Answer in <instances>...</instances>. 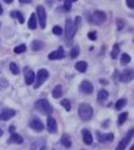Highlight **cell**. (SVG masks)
Segmentation results:
<instances>
[{
  "mask_svg": "<svg viewBox=\"0 0 134 150\" xmlns=\"http://www.w3.org/2000/svg\"><path fill=\"white\" fill-rule=\"evenodd\" d=\"M78 115L81 120L87 122L93 117V108L87 103H81L78 107Z\"/></svg>",
  "mask_w": 134,
  "mask_h": 150,
  "instance_id": "6da1fadb",
  "label": "cell"
},
{
  "mask_svg": "<svg viewBox=\"0 0 134 150\" xmlns=\"http://www.w3.org/2000/svg\"><path fill=\"white\" fill-rule=\"evenodd\" d=\"M35 107H36V109L38 110L39 112L44 113V115H45V113H46V115H51V113L53 112V107H52L51 103H49L47 100H45V99L38 100V101L36 102Z\"/></svg>",
  "mask_w": 134,
  "mask_h": 150,
  "instance_id": "7a4b0ae2",
  "label": "cell"
},
{
  "mask_svg": "<svg viewBox=\"0 0 134 150\" xmlns=\"http://www.w3.org/2000/svg\"><path fill=\"white\" fill-rule=\"evenodd\" d=\"M77 31V28L75 25V22L72 19H68L67 22H65V38L68 41L72 40V38L75 37Z\"/></svg>",
  "mask_w": 134,
  "mask_h": 150,
  "instance_id": "3957f363",
  "label": "cell"
},
{
  "mask_svg": "<svg viewBox=\"0 0 134 150\" xmlns=\"http://www.w3.org/2000/svg\"><path fill=\"white\" fill-rule=\"evenodd\" d=\"M49 76V72L46 70V69H40L37 75H36V84H35V88H38L42 85V83H45L47 80Z\"/></svg>",
  "mask_w": 134,
  "mask_h": 150,
  "instance_id": "277c9868",
  "label": "cell"
},
{
  "mask_svg": "<svg viewBox=\"0 0 134 150\" xmlns=\"http://www.w3.org/2000/svg\"><path fill=\"white\" fill-rule=\"evenodd\" d=\"M37 16H38V21H39V24H40V28L41 29H45L46 28V10H45V7L39 5L37 7Z\"/></svg>",
  "mask_w": 134,
  "mask_h": 150,
  "instance_id": "5b68a950",
  "label": "cell"
},
{
  "mask_svg": "<svg viewBox=\"0 0 134 150\" xmlns=\"http://www.w3.org/2000/svg\"><path fill=\"white\" fill-rule=\"evenodd\" d=\"M132 136H133V131L131 130V131L128 132V134H126V135L122 139V141L118 143V146H117V148H116L115 150H125L126 149L127 144H128L130 141L132 140Z\"/></svg>",
  "mask_w": 134,
  "mask_h": 150,
  "instance_id": "8992f818",
  "label": "cell"
},
{
  "mask_svg": "<svg viewBox=\"0 0 134 150\" xmlns=\"http://www.w3.org/2000/svg\"><path fill=\"white\" fill-rule=\"evenodd\" d=\"M96 136H97L99 142H101V143H108V142H111V141L114 140V134H112V133L103 134V133L97 132V133H96Z\"/></svg>",
  "mask_w": 134,
  "mask_h": 150,
  "instance_id": "52a82bcc",
  "label": "cell"
},
{
  "mask_svg": "<svg viewBox=\"0 0 134 150\" xmlns=\"http://www.w3.org/2000/svg\"><path fill=\"white\" fill-rule=\"evenodd\" d=\"M80 90H81L83 93H85V94H92L94 87H93V84H92L91 81L84 80V81H81V84H80Z\"/></svg>",
  "mask_w": 134,
  "mask_h": 150,
  "instance_id": "ba28073f",
  "label": "cell"
},
{
  "mask_svg": "<svg viewBox=\"0 0 134 150\" xmlns=\"http://www.w3.org/2000/svg\"><path fill=\"white\" fill-rule=\"evenodd\" d=\"M132 78H133V70L132 69H125L119 77L120 81H123V83H128L132 80Z\"/></svg>",
  "mask_w": 134,
  "mask_h": 150,
  "instance_id": "9c48e42d",
  "label": "cell"
},
{
  "mask_svg": "<svg viewBox=\"0 0 134 150\" xmlns=\"http://www.w3.org/2000/svg\"><path fill=\"white\" fill-rule=\"evenodd\" d=\"M24 76H25V83H26V85L33 84V81H35V79H36V75H35V72H33L31 69L25 68V69H24Z\"/></svg>",
  "mask_w": 134,
  "mask_h": 150,
  "instance_id": "30bf717a",
  "label": "cell"
},
{
  "mask_svg": "<svg viewBox=\"0 0 134 150\" xmlns=\"http://www.w3.org/2000/svg\"><path fill=\"white\" fill-rule=\"evenodd\" d=\"M47 130L49 133H56L58 132V124H56V120L53 118V117H51V116H48V118H47Z\"/></svg>",
  "mask_w": 134,
  "mask_h": 150,
  "instance_id": "8fae6325",
  "label": "cell"
},
{
  "mask_svg": "<svg viewBox=\"0 0 134 150\" xmlns=\"http://www.w3.org/2000/svg\"><path fill=\"white\" fill-rule=\"evenodd\" d=\"M30 127L32 130H35V131L40 132L44 130V124H42V122L39 118H35V119H32L30 122Z\"/></svg>",
  "mask_w": 134,
  "mask_h": 150,
  "instance_id": "7c38bea8",
  "label": "cell"
},
{
  "mask_svg": "<svg viewBox=\"0 0 134 150\" xmlns=\"http://www.w3.org/2000/svg\"><path fill=\"white\" fill-rule=\"evenodd\" d=\"M63 57H64V51H63L62 47H60L58 49L52 52V53L48 55V58H49V60H61V58H63Z\"/></svg>",
  "mask_w": 134,
  "mask_h": 150,
  "instance_id": "4fadbf2b",
  "label": "cell"
},
{
  "mask_svg": "<svg viewBox=\"0 0 134 150\" xmlns=\"http://www.w3.org/2000/svg\"><path fill=\"white\" fill-rule=\"evenodd\" d=\"M93 19H95V21H97L96 24H100V23H103L107 19V15L102 10H95L94 14H93Z\"/></svg>",
  "mask_w": 134,
  "mask_h": 150,
  "instance_id": "5bb4252c",
  "label": "cell"
},
{
  "mask_svg": "<svg viewBox=\"0 0 134 150\" xmlns=\"http://www.w3.org/2000/svg\"><path fill=\"white\" fill-rule=\"evenodd\" d=\"M15 110H13V109H3L1 113H0V118L2 119V120H8V119H10L12 117H14L15 116Z\"/></svg>",
  "mask_w": 134,
  "mask_h": 150,
  "instance_id": "9a60e30c",
  "label": "cell"
},
{
  "mask_svg": "<svg viewBox=\"0 0 134 150\" xmlns=\"http://www.w3.org/2000/svg\"><path fill=\"white\" fill-rule=\"evenodd\" d=\"M81 133H83V139H84L85 144H87V146L92 144L93 139H92V134H91V132L85 128V130H83V131H81Z\"/></svg>",
  "mask_w": 134,
  "mask_h": 150,
  "instance_id": "2e32d148",
  "label": "cell"
},
{
  "mask_svg": "<svg viewBox=\"0 0 134 150\" xmlns=\"http://www.w3.org/2000/svg\"><path fill=\"white\" fill-rule=\"evenodd\" d=\"M9 143H15V144H22L23 143V138L19 135V134H16V133H13L8 140Z\"/></svg>",
  "mask_w": 134,
  "mask_h": 150,
  "instance_id": "e0dca14e",
  "label": "cell"
},
{
  "mask_svg": "<svg viewBox=\"0 0 134 150\" xmlns=\"http://www.w3.org/2000/svg\"><path fill=\"white\" fill-rule=\"evenodd\" d=\"M76 70L79 71V72H85L87 70V63L85 61H79L76 63Z\"/></svg>",
  "mask_w": 134,
  "mask_h": 150,
  "instance_id": "ac0fdd59",
  "label": "cell"
},
{
  "mask_svg": "<svg viewBox=\"0 0 134 150\" xmlns=\"http://www.w3.org/2000/svg\"><path fill=\"white\" fill-rule=\"evenodd\" d=\"M44 46H45V44L41 40H33L31 42V47H32L33 51H40V49L44 48Z\"/></svg>",
  "mask_w": 134,
  "mask_h": 150,
  "instance_id": "d6986e66",
  "label": "cell"
},
{
  "mask_svg": "<svg viewBox=\"0 0 134 150\" xmlns=\"http://www.w3.org/2000/svg\"><path fill=\"white\" fill-rule=\"evenodd\" d=\"M28 26H29V29H31V30H35V29L37 28L36 14H31V16H30V19H29V22H28Z\"/></svg>",
  "mask_w": 134,
  "mask_h": 150,
  "instance_id": "ffe728a7",
  "label": "cell"
},
{
  "mask_svg": "<svg viewBox=\"0 0 134 150\" xmlns=\"http://www.w3.org/2000/svg\"><path fill=\"white\" fill-rule=\"evenodd\" d=\"M109 96V93L106 91V90H101L99 94H97V101L99 102H104Z\"/></svg>",
  "mask_w": 134,
  "mask_h": 150,
  "instance_id": "44dd1931",
  "label": "cell"
},
{
  "mask_svg": "<svg viewBox=\"0 0 134 150\" xmlns=\"http://www.w3.org/2000/svg\"><path fill=\"white\" fill-rule=\"evenodd\" d=\"M62 94H63L62 86H61V85H56V86L54 87V90H53V97L58 99V97H61V96H62Z\"/></svg>",
  "mask_w": 134,
  "mask_h": 150,
  "instance_id": "7402d4cb",
  "label": "cell"
},
{
  "mask_svg": "<svg viewBox=\"0 0 134 150\" xmlns=\"http://www.w3.org/2000/svg\"><path fill=\"white\" fill-rule=\"evenodd\" d=\"M61 143H62L65 148H70V147H71V140H70V138H69L68 135H63V136L61 138Z\"/></svg>",
  "mask_w": 134,
  "mask_h": 150,
  "instance_id": "603a6c76",
  "label": "cell"
},
{
  "mask_svg": "<svg viewBox=\"0 0 134 150\" xmlns=\"http://www.w3.org/2000/svg\"><path fill=\"white\" fill-rule=\"evenodd\" d=\"M127 117H128V113L127 112H122L119 115V117H118V125H123L125 122H126V119H127Z\"/></svg>",
  "mask_w": 134,
  "mask_h": 150,
  "instance_id": "cb8c5ba5",
  "label": "cell"
},
{
  "mask_svg": "<svg viewBox=\"0 0 134 150\" xmlns=\"http://www.w3.org/2000/svg\"><path fill=\"white\" fill-rule=\"evenodd\" d=\"M126 104H127V101H126L125 99H120V100H118V101L116 102V109L120 110V109H123Z\"/></svg>",
  "mask_w": 134,
  "mask_h": 150,
  "instance_id": "d4e9b609",
  "label": "cell"
},
{
  "mask_svg": "<svg viewBox=\"0 0 134 150\" xmlns=\"http://www.w3.org/2000/svg\"><path fill=\"white\" fill-rule=\"evenodd\" d=\"M26 51V46L25 45H19V46H16L15 48H14V52L16 53V54H22V53H24Z\"/></svg>",
  "mask_w": 134,
  "mask_h": 150,
  "instance_id": "484cf974",
  "label": "cell"
},
{
  "mask_svg": "<svg viewBox=\"0 0 134 150\" xmlns=\"http://www.w3.org/2000/svg\"><path fill=\"white\" fill-rule=\"evenodd\" d=\"M130 61H131V56L128 55V54H123L122 57H120V62H122V64H127V63H130Z\"/></svg>",
  "mask_w": 134,
  "mask_h": 150,
  "instance_id": "4316f807",
  "label": "cell"
},
{
  "mask_svg": "<svg viewBox=\"0 0 134 150\" xmlns=\"http://www.w3.org/2000/svg\"><path fill=\"white\" fill-rule=\"evenodd\" d=\"M61 104H62V107H63L67 111H69V110L71 109V103H70V101H69V100H67V99H64V100L61 102Z\"/></svg>",
  "mask_w": 134,
  "mask_h": 150,
  "instance_id": "83f0119b",
  "label": "cell"
},
{
  "mask_svg": "<svg viewBox=\"0 0 134 150\" xmlns=\"http://www.w3.org/2000/svg\"><path fill=\"white\" fill-rule=\"evenodd\" d=\"M12 15H13V16H15L16 19H19V22L21 23V24H23V23H24V17H23V15H22V13H21V12H19V10H17V12H14Z\"/></svg>",
  "mask_w": 134,
  "mask_h": 150,
  "instance_id": "f1b7e54d",
  "label": "cell"
},
{
  "mask_svg": "<svg viewBox=\"0 0 134 150\" xmlns=\"http://www.w3.org/2000/svg\"><path fill=\"white\" fill-rule=\"evenodd\" d=\"M9 69H10V71L14 74V75H17L19 72V67L14 63V62H12L10 64H9Z\"/></svg>",
  "mask_w": 134,
  "mask_h": 150,
  "instance_id": "f546056e",
  "label": "cell"
},
{
  "mask_svg": "<svg viewBox=\"0 0 134 150\" xmlns=\"http://www.w3.org/2000/svg\"><path fill=\"white\" fill-rule=\"evenodd\" d=\"M78 55H79V47H78V46H75V47L71 49V52H70V56H71V58H76Z\"/></svg>",
  "mask_w": 134,
  "mask_h": 150,
  "instance_id": "4dcf8cb0",
  "label": "cell"
},
{
  "mask_svg": "<svg viewBox=\"0 0 134 150\" xmlns=\"http://www.w3.org/2000/svg\"><path fill=\"white\" fill-rule=\"evenodd\" d=\"M118 53H119V46H118V44H115L114 49L111 52V57L112 58H117L118 57Z\"/></svg>",
  "mask_w": 134,
  "mask_h": 150,
  "instance_id": "1f68e13d",
  "label": "cell"
},
{
  "mask_svg": "<svg viewBox=\"0 0 134 150\" xmlns=\"http://www.w3.org/2000/svg\"><path fill=\"white\" fill-rule=\"evenodd\" d=\"M62 32H63V30H62V28H61V26L55 25V26L53 28V33H54V35H56V36H61V35H62Z\"/></svg>",
  "mask_w": 134,
  "mask_h": 150,
  "instance_id": "d6a6232c",
  "label": "cell"
},
{
  "mask_svg": "<svg viewBox=\"0 0 134 150\" xmlns=\"http://www.w3.org/2000/svg\"><path fill=\"white\" fill-rule=\"evenodd\" d=\"M77 0H65L64 1V9L65 10H70V8H71V5H72V2H75Z\"/></svg>",
  "mask_w": 134,
  "mask_h": 150,
  "instance_id": "836d02e7",
  "label": "cell"
},
{
  "mask_svg": "<svg viewBox=\"0 0 134 150\" xmlns=\"http://www.w3.org/2000/svg\"><path fill=\"white\" fill-rule=\"evenodd\" d=\"M87 36H88V38H90L91 40H93V41H94V40H96V32H95V31L88 32V35H87Z\"/></svg>",
  "mask_w": 134,
  "mask_h": 150,
  "instance_id": "e575fe53",
  "label": "cell"
},
{
  "mask_svg": "<svg viewBox=\"0 0 134 150\" xmlns=\"http://www.w3.org/2000/svg\"><path fill=\"white\" fill-rule=\"evenodd\" d=\"M126 5L130 8H134V0H126Z\"/></svg>",
  "mask_w": 134,
  "mask_h": 150,
  "instance_id": "d590c367",
  "label": "cell"
},
{
  "mask_svg": "<svg viewBox=\"0 0 134 150\" xmlns=\"http://www.w3.org/2000/svg\"><path fill=\"white\" fill-rule=\"evenodd\" d=\"M118 22H119V26H118V30H120V29L123 28L124 23H123V19H118Z\"/></svg>",
  "mask_w": 134,
  "mask_h": 150,
  "instance_id": "8d00e7d4",
  "label": "cell"
},
{
  "mask_svg": "<svg viewBox=\"0 0 134 150\" xmlns=\"http://www.w3.org/2000/svg\"><path fill=\"white\" fill-rule=\"evenodd\" d=\"M21 3H30L32 0H19Z\"/></svg>",
  "mask_w": 134,
  "mask_h": 150,
  "instance_id": "74e56055",
  "label": "cell"
},
{
  "mask_svg": "<svg viewBox=\"0 0 134 150\" xmlns=\"http://www.w3.org/2000/svg\"><path fill=\"white\" fill-rule=\"evenodd\" d=\"M5 2H7V3H12L13 2V0H3Z\"/></svg>",
  "mask_w": 134,
  "mask_h": 150,
  "instance_id": "f35d334b",
  "label": "cell"
},
{
  "mask_svg": "<svg viewBox=\"0 0 134 150\" xmlns=\"http://www.w3.org/2000/svg\"><path fill=\"white\" fill-rule=\"evenodd\" d=\"M2 13H3V9H2V6H1V5H0V15H1V14H2Z\"/></svg>",
  "mask_w": 134,
  "mask_h": 150,
  "instance_id": "ab89813d",
  "label": "cell"
},
{
  "mask_svg": "<svg viewBox=\"0 0 134 150\" xmlns=\"http://www.w3.org/2000/svg\"><path fill=\"white\" fill-rule=\"evenodd\" d=\"M40 150H47V147H46V146H42V147L40 148Z\"/></svg>",
  "mask_w": 134,
  "mask_h": 150,
  "instance_id": "60d3db41",
  "label": "cell"
},
{
  "mask_svg": "<svg viewBox=\"0 0 134 150\" xmlns=\"http://www.w3.org/2000/svg\"><path fill=\"white\" fill-rule=\"evenodd\" d=\"M9 130H10L9 132H12V133H13V132H14V126H10V128H9Z\"/></svg>",
  "mask_w": 134,
  "mask_h": 150,
  "instance_id": "b9f144b4",
  "label": "cell"
},
{
  "mask_svg": "<svg viewBox=\"0 0 134 150\" xmlns=\"http://www.w3.org/2000/svg\"><path fill=\"white\" fill-rule=\"evenodd\" d=\"M1 135H2V131H1V130H0V136H1Z\"/></svg>",
  "mask_w": 134,
  "mask_h": 150,
  "instance_id": "7bdbcfd3",
  "label": "cell"
}]
</instances>
